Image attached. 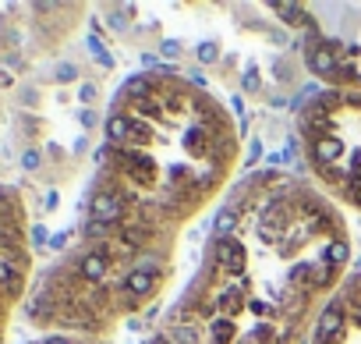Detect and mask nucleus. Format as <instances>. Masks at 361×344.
Here are the masks:
<instances>
[{"label": "nucleus", "instance_id": "obj_1", "mask_svg": "<svg viewBox=\"0 0 361 344\" xmlns=\"http://www.w3.org/2000/svg\"><path fill=\"white\" fill-rule=\"evenodd\" d=\"M241 131L180 71L131 75L110 100L78 245L163 295L185 235L231 189Z\"/></svg>", "mask_w": 361, "mask_h": 344}, {"label": "nucleus", "instance_id": "obj_2", "mask_svg": "<svg viewBox=\"0 0 361 344\" xmlns=\"http://www.w3.org/2000/svg\"><path fill=\"white\" fill-rule=\"evenodd\" d=\"M350 270V227L308 178L255 170L216 210L149 344H308Z\"/></svg>", "mask_w": 361, "mask_h": 344}, {"label": "nucleus", "instance_id": "obj_3", "mask_svg": "<svg viewBox=\"0 0 361 344\" xmlns=\"http://www.w3.org/2000/svg\"><path fill=\"white\" fill-rule=\"evenodd\" d=\"M308 182L340 210L361 217V93L322 89L298 114Z\"/></svg>", "mask_w": 361, "mask_h": 344}, {"label": "nucleus", "instance_id": "obj_4", "mask_svg": "<svg viewBox=\"0 0 361 344\" xmlns=\"http://www.w3.org/2000/svg\"><path fill=\"white\" fill-rule=\"evenodd\" d=\"M287 25L301 29L305 68L340 93H361V4H287Z\"/></svg>", "mask_w": 361, "mask_h": 344}, {"label": "nucleus", "instance_id": "obj_5", "mask_svg": "<svg viewBox=\"0 0 361 344\" xmlns=\"http://www.w3.org/2000/svg\"><path fill=\"white\" fill-rule=\"evenodd\" d=\"M308 344H361V263L347 270L343 284L326 302Z\"/></svg>", "mask_w": 361, "mask_h": 344}, {"label": "nucleus", "instance_id": "obj_6", "mask_svg": "<svg viewBox=\"0 0 361 344\" xmlns=\"http://www.w3.org/2000/svg\"><path fill=\"white\" fill-rule=\"evenodd\" d=\"M29 344H106V340H89V337H64V333H47L43 340H29Z\"/></svg>", "mask_w": 361, "mask_h": 344}, {"label": "nucleus", "instance_id": "obj_7", "mask_svg": "<svg viewBox=\"0 0 361 344\" xmlns=\"http://www.w3.org/2000/svg\"><path fill=\"white\" fill-rule=\"evenodd\" d=\"M22 163H25V170H36V167H39V153H36V149H29V153L22 156Z\"/></svg>", "mask_w": 361, "mask_h": 344}, {"label": "nucleus", "instance_id": "obj_8", "mask_svg": "<svg viewBox=\"0 0 361 344\" xmlns=\"http://www.w3.org/2000/svg\"><path fill=\"white\" fill-rule=\"evenodd\" d=\"M4 36H8V18L0 15V50H4Z\"/></svg>", "mask_w": 361, "mask_h": 344}, {"label": "nucleus", "instance_id": "obj_9", "mask_svg": "<svg viewBox=\"0 0 361 344\" xmlns=\"http://www.w3.org/2000/svg\"><path fill=\"white\" fill-rule=\"evenodd\" d=\"M4 85H11V75H8L4 68H0V89H4Z\"/></svg>", "mask_w": 361, "mask_h": 344}]
</instances>
